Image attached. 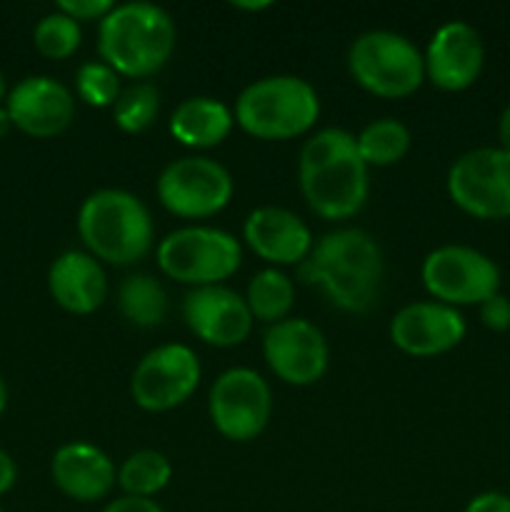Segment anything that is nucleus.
<instances>
[{"label":"nucleus","mask_w":510,"mask_h":512,"mask_svg":"<svg viewBox=\"0 0 510 512\" xmlns=\"http://www.w3.org/2000/svg\"><path fill=\"white\" fill-rule=\"evenodd\" d=\"M183 318L195 338L215 348H235L253 330V315L245 298L223 285L190 290L183 300Z\"/></svg>","instance_id":"dca6fc26"},{"label":"nucleus","mask_w":510,"mask_h":512,"mask_svg":"<svg viewBox=\"0 0 510 512\" xmlns=\"http://www.w3.org/2000/svg\"><path fill=\"white\" fill-rule=\"evenodd\" d=\"M173 478V465L158 450H138L118 468V485L125 495L155 498Z\"/></svg>","instance_id":"393cba45"},{"label":"nucleus","mask_w":510,"mask_h":512,"mask_svg":"<svg viewBox=\"0 0 510 512\" xmlns=\"http://www.w3.org/2000/svg\"><path fill=\"white\" fill-rule=\"evenodd\" d=\"M350 78L378 98H408L423 85L425 60L413 40L393 30H368L350 43Z\"/></svg>","instance_id":"423d86ee"},{"label":"nucleus","mask_w":510,"mask_h":512,"mask_svg":"<svg viewBox=\"0 0 510 512\" xmlns=\"http://www.w3.org/2000/svg\"><path fill=\"white\" fill-rule=\"evenodd\" d=\"M423 285L438 303L480 305L500 290V270L493 258L470 245H440L423 260Z\"/></svg>","instance_id":"9d476101"},{"label":"nucleus","mask_w":510,"mask_h":512,"mask_svg":"<svg viewBox=\"0 0 510 512\" xmlns=\"http://www.w3.org/2000/svg\"><path fill=\"white\" fill-rule=\"evenodd\" d=\"M13 128L30 138H55L70 128L75 118L73 93L50 75H30L20 80L5 100Z\"/></svg>","instance_id":"f3484780"},{"label":"nucleus","mask_w":510,"mask_h":512,"mask_svg":"<svg viewBox=\"0 0 510 512\" xmlns=\"http://www.w3.org/2000/svg\"><path fill=\"white\" fill-rule=\"evenodd\" d=\"M235 123L258 140H290L308 133L320 115V98L298 75L253 80L235 100Z\"/></svg>","instance_id":"39448f33"},{"label":"nucleus","mask_w":510,"mask_h":512,"mask_svg":"<svg viewBox=\"0 0 510 512\" xmlns=\"http://www.w3.org/2000/svg\"><path fill=\"white\" fill-rule=\"evenodd\" d=\"M18 480V468H15V460L10 458L5 450H0V495L8 493L10 488Z\"/></svg>","instance_id":"473e14b6"},{"label":"nucleus","mask_w":510,"mask_h":512,"mask_svg":"<svg viewBox=\"0 0 510 512\" xmlns=\"http://www.w3.org/2000/svg\"><path fill=\"white\" fill-rule=\"evenodd\" d=\"M0 512H5V510H3V508H0Z\"/></svg>","instance_id":"58836bf2"},{"label":"nucleus","mask_w":510,"mask_h":512,"mask_svg":"<svg viewBox=\"0 0 510 512\" xmlns=\"http://www.w3.org/2000/svg\"><path fill=\"white\" fill-rule=\"evenodd\" d=\"M300 280L318 285L325 298L345 313H368L378 303L383 283L380 245L360 228L333 230L300 263Z\"/></svg>","instance_id":"f257e3e1"},{"label":"nucleus","mask_w":510,"mask_h":512,"mask_svg":"<svg viewBox=\"0 0 510 512\" xmlns=\"http://www.w3.org/2000/svg\"><path fill=\"white\" fill-rule=\"evenodd\" d=\"M200 385V360L188 345H158L143 355L130 378V398L140 410L165 413L183 405Z\"/></svg>","instance_id":"f8f14e48"},{"label":"nucleus","mask_w":510,"mask_h":512,"mask_svg":"<svg viewBox=\"0 0 510 512\" xmlns=\"http://www.w3.org/2000/svg\"><path fill=\"white\" fill-rule=\"evenodd\" d=\"M78 233L95 260L125 268L153 250L155 225L138 195L103 188L90 193L80 205Z\"/></svg>","instance_id":"20e7f679"},{"label":"nucleus","mask_w":510,"mask_h":512,"mask_svg":"<svg viewBox=\"0 0 510 512\" xmlns=\"http://www.w3.org/2000/svg\"><path fill=\"white\" fill-rule=\"evenodd\" d=\"M5 405H8V388H5V380L0 378V415H3Z\"/></svg>","instance_id":"e433bc0d"},{"label":"nucleus","mask_w":510,"mask_h":512,"mask_svg":"<svg viewBox=\"0 0 510 512\" xmlns=\"http://www.w3.org/2000/svg\"><path fill=\"white\" fill-rule=\"evenodd\" d=\"M273 3H268V0H263V3H233V8L238 10H253V13H258V10H265L270 8Z\"/></svg>","instance_id":"c9c22d12"},{"label":"nucleus","mask_w":510,"mask_h":512,"mask_svg":"<svg viewBox=\"0 0 510 512\" xmlns=\"http://www.w3.org/2000/svg\"><path fill=\"white\" fill-rule=\"evenodd\" d=\"M80 23L68 18L65 13L55 10V13L43 15L33 30V45L40 55L50 60H65L80 48Z\"/></svg>","instance_id":"bb28decb"},{"label":"nucleus","mask_w":510,"mask_h":512,"mask_svg":"<svg viewBox=\"0 0 510 512\" xmlns=\"http://www.w3.org/2000/svg\"><path fill=\"white\" fill-rule=\"evenodd\" d=\"M448 195L463 213L480 220L510 218V150L473 148L448 170Z\"/></svg>","instance_id":"1a4fd4ad"},{"label":"nucleus","mask_w":510,"mask_h":512,"mask_svg":"<svg viewBox=\"0 0 510 512\" xmlns=\"http://www.w3.org/2000/svg\"><path fill=\"white\" fill-rule=\"evenodd\" d=\"M263 355L268 368L283 383L305 388L325 375L330 348L325 335L310 320L285 318L265 330Z\"/></svg>","instance_id":"ddd939ff"},{"label":"nucleus","mask_w":510,"mask_h":512,"mask_svg":"<svg viewBox=\"0 0 510 512\" xmlns=\"http://www.w3.org/2000/svg\"><path fill=\"white\" fill-rule=\"evenodd\" d=\"M48 290L55 303L73 315H90L108 298V278L90 253L68 250L48 270Z\"/></svg>","instance_id":"aec40b11"},{"label":"nucleus","mask_w":510,"mask_h":512,"mask_svg":"<svg viewBox=\"0 0 510 512\" xmlns=\"http://www.w3.org/2000/svg\"><path fill=\"white\" fill-rule=\"evenodd\" d=\"M233 175L213 158L185 155L163 168L155 183L160 205L185 220L218 215L233 198Z\"/></svg>","instance_id":"6e6552de"},{"label":"nucleus","mask_w":510,"mask_h":512,"mask_svg":"<svg viewBox=\"0 0 510 512\" xmlns=\"http://www.w3.org/2000/svg\"><path fill=\"white\" fill-rule=\"evenodd\" d=\"M208 413L225 440L250 443L263 433L273 415L270 385L250 368L225 370L210 388Z\"/></svg>","instance_id":"9b49d317"},{"label":"nucleus","mask_w":510,"mask_h":512,"mask_svg":"<svg viewBox=\"0 0 510 512\" xmlns=\"http://www.w3.org/2000/svg\"><path fill=\"white\" fill-rule=\"evenodd\" d=\"M53 483L65 498L78 503H98L108 498L118 483L113 460L90 443H68L55 450L50 460Z\"/></svg>","instance_id":"6ab92c4d"},{"label":"nucleus","mask_w":510,"mask_h":512,"mask_svg":"<svg viewBox=\"0 0 510 512\" xmlns=\"http://www.w3.org/2000/svg\"><path fill=\"white\" fill-rule=\"evenodd\" d=\"M75 90L90 108H110L123 93L120 75L103 60H90V63L80 65L78 75H75Z\"/></svg>","instance_id":"cd10ccee"},{"label":"nucleus","mask_w":510,"mask_h":512,"mask_svg":"<svg viewBox=\"0 0 510 512\" xmlns=\"http://www.w3.org/2000/svg\"><path fill=\"white\" fill-rule=\"evenodd\" d=\"M243 238L270 265H300L313 250V233L300 215L278 205L255 208L245 218Z\"/></svg>","instance_id":"a211bd4d"},{"label":"nucleus","mask_w":510,"mask_h":512,"mask_svg":"<svg viewBox=\"0 0 510 512\" xmlns=\"http://www.w3.org/2000/svg\"><path fill=\"white\" fill-rule=\"evenodd\" d=\"M113 8L115 3L110 0H60L58 3L60 13L73 18L75 23H95V20L100 23Z\"/></svg>","instance_id":"c85d7f7f"},{"label":"nucleus","mask_w":510,"mask_h":512,"mask_svg":"<svg viewBox=\"0 0 510 512\" xmlns=\"http://www.w3.org/2000/svg\"><path fill=\"white\" fill-rule=\"evenodd\" d=\"M5 90H8L5 88V75H3V70H0V100L5 98Z\"/></svg>","instance_id":"4c0bfd02"},{"label":"nucleus","mask_w":510,"mask_h":512,"mask_svg":"<svg viewBox=\"0 0 510 512\" xmlns=\"http://www.w3.org/2000/svg\"><path fill=\"white\" fill-rule=\"evenodd\" d=\"M298 178L308 208L323 220L353 218L368 200V165L343 128H323L305 140Z\"/></svg>","instance_id":"f03ea898"},{"label":"nucleus","mask_w":510,"mask_h":512,"mask_svg":"<svg viewBox=\"0 0 510 512\" xmlns=\"http://www.w3.org/2000/svg\"><path fill=\"white\" fill-rule=\"evenodd\" d=\"M425 78L445 93L468 90L480 78L485 65V45L478 30L465 20H448L430 38Z\"/></svg>","instance_id":"4468645a"},{"label":"nucleus","mask_w":510,"mask_h":512,"mask_svg":"<svg viewBox=\"0 0 510 512\" xmlns=\"http://www.w3.org/2000/svg\"><path fill=\"white\" fill-rule=\"evenodd\" d=\"M480 323L493 333H505L510 330V298L495 293L485 303H480Z\"/></svg>","instance_id":"c756f323"},{"label":"nucleus","mask_w":510,"mask_h":512,"mask_svg":"<svg viewBox=\"0 0 510 512\" xmlns=\"http://www.w3.org/2000/svg\"><path fill=\"white\" fill-rule=\"evenodd\" d=\"M498 138H500V148L510 150V103L505 105V110H503V113H500Z\"/></svg>","instance_id":"72a5a7b5"},{"label":"nucleus","mask_w":510,"mask_h":512,"mask_svg":"<svg viewBox=\"0 0 510 512\" xmlns=\"http://www.w3.org/2000/svg\"><path fill=\"white\" fill-rule=\"evenodd\" d=\"M410 130L395 118H380L355 135V145L368 168H388L400 163L410 150Z\"/></svg>","instance_id":"b1692460"},{"label":"nucleus","mask_w":510,"mask_h":512,"mask_svg":"<svg viewBox=\"0 0 510 512\" xmlns=\"http://www.w3.org/2000/svg\"><path fill=\"white\" fill-rule=\"evenodd\" d=\"M160 110V93L153 83L128 85L113 105V120L123 133L138 135L155 123Z\"/></svg>","instance_id":"a878e982"},{"label":"nucleus","mask_w":510,"mask_h":512,"mask_svg":"<svg viewBox=\"0 0 510 512\" xmlns=\"http://www.w3.org/2000/svg\"><path fill=\"white\" fill-rule=\"evenodd\" d=\"M465 512H510V498L498 490H488V493L475 495Z\"/></svg>","instance_id":"7c9ffc66"},{"label":"nucleus","mask_w":510,"mask_h":512,"mask_svg":"<svg viewBox=\"0 0 510 512\" xmlns=\"http://www.w3.org/2000/svg\"><path fill=\"white\" fill-rule=\"evenodd\" d=\"M235 125L233 110L208 95L185 98L170 115V135L185 148H215L230 135Z\"/></svg>","instance_id":"412c9836"},{"label":"nucleus","mask_w":510,"mask_h":512,"mask_svg":"<svg viewBox=\"0 0 510 512\" xmlns=\"http://www.w3.org/2000/svg\"><path fill=\"white\" fill-rule=\"evenodd\" d=\"M178 40L175 20L153 3L115 5L98 23V53L118 75L145 80L170 60Z\"/></svg>","instance_id":"7ed1b4c3"},{"label":"nucleus","mask_w":510,"mask_h":512,"mask_svg":"<svg viewBox=\"0 0 510 512\" xmlns=\"http://www.w3.org/2000/svg\"><path fill=\"white\" fill-rule=\"evenodd\" d=\"M155 258H158V268L170 280L208 288L235 275L243 260V250L235 235L225 230L188 225V228L165 235L155 250Z\"/></svg>","instance_id":"0eeeda50"},{"label":"nucleus","mask_w":510,"mask_h":512,"mask_svg":"<svg viewBox=\"0 0 510 512\" xmlns=\"http://www.w3.org/2000/svg\"><path fill=\"white\" fill-rule=\"evenodd\" d=\"M118 308L135 328H155L168 313V293L153 275H128L118 288Z\"/></svg>","instance_id":"4be33fe9"},{"label":"nucleus","mask_w":510,"mask_h":512,"mask_svg":"<svg viewBox=\"0 0 510 512\" xmlns=\"http://www.w3.org/2000/svg\"><path fill=\"white\" fill-rule=\"evenodd\" d=\"M465 338V320L458 308L420 300L395 313L390 320V340L398 350L413 358H433L458 348Z\"/></svg>","instance_id":"2eb2a0df"},{"label":"nucleus","mask_w":510,"mask_h":512,"mask_svg":"<svg viewBox=\"0 0 510 512\" xmlns=\"http://www.w3.org/2000/svg\"><path fill=\"white\" fill-rule=\"evenodd\" d=\"M103 512H163L153 498H135V495H120L110 500Z\"/></svg>","instance_id":"2f4dec72"},{"label":"nucleus","mask_w":510,"mask_h":512,"mask_svg":"<svg viewBox=\"0 0 510 512\" xmlns=\"http://www.w3.org/2000/svg\"><path fill=\"white\" fill-rule=\"evenodd\" d=\"M10 128H13V120H10L8 110L0 108V138H5L10 133Z\"/></svg>","instance_id":"f704fd0d"},{"label":"nucleus","mask_w":510,"mask_h":512,"mask_svg":"<svg viewBox=\"0 0 510 512\" xmlns=\"http://www.w3.org/2000/svg\"><path fill=\"white\" fill-rule=\"evenodd\" d=\"M253 320L275 325L290 315L295 305V283L278 268H265L255 273L245 293Z\"/></svg>","instance_id":"5701e85b"}]
</instances>
